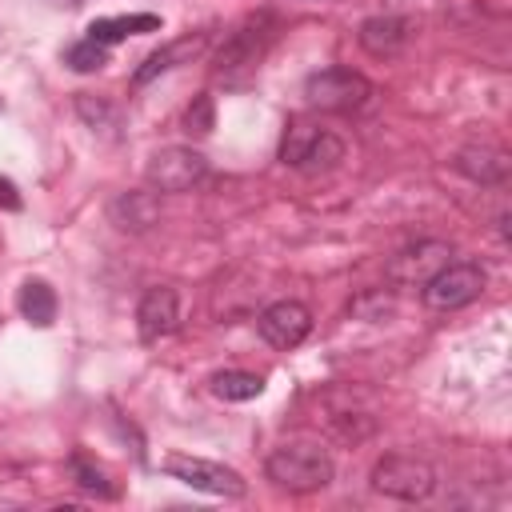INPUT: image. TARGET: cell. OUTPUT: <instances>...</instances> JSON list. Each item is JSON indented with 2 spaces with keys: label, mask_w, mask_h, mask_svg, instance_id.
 Instances as JSON below:
<instances>
[{
  "label": "cell",
  "mask_w": 512,
  "mask_h": 512,
  "mask_svg": "<svg viewBox=\"0 0 512 512\" xmlns=\"http://www.w3.org/2000/svg\"><path fill=\"white\" fill-rule=\"evenodd\" d=\"M264 472L276 488L284 492H320L332 484V456L324 444L316 440H288L280 444L268 460H264Z\"/></svg>",
  "instance_id": "1"
},
{
  "label": "cell",
  "mask_w": 512,
  "mask_h": 512,
  "mask_svg": "<svg viewBox=\"0 0 512 512\" xmlns=\"http://www.w3.org/2000/svg\"><path fill=\"white\" fill-rule=\"evenodd\" d=\"M20 316L32 324V328H52V320H56V292H52V284L48 280H24V288H20Z\"/></svg>",
  "instance_id": "16"
},
{
  "label": "cell",
  "mask_w": 512,
  "mask_h": 512,
  "mask_svg": "<svg viewBox=\"0 0 512 512\" xmlns=\"http://www.w3.org/2000/svg\"><path fill=\"white\" fill-rule=\"evenodd\" d=\"M280 160L288 168H300V172H328V168H336L344 160V140L336 132H328L312 116H292L284 124Z\"/></svg>",
  "instance_id": "2"
},
{
  "label": "cell",
  "mask_w": 512,
  "mask_h": 512,
  "mask_svg": "<svg viewBox=\"0 0 512 512\" xmlns=\"http://www.w3.org/2000/svg\"><path fill=\"white\" fill-rule=\"evenodd\" d=\"M460 172H468L472 180H484V184H496L508 176V156L500 148H464L456 156Z\"/></svg>",
  "instance_id": "17"
},
{
  "label": "cell",
  "mask_w": 512,
  "mask_h": 512,
  "mask_svg": "<svg viewBox=\"0 0 512 512\" xmlns=\"http://www.w3.org/2000/svg\"><path fill=\"white\" fill-rule=\"evenodd\" d=\"M356 40H360V48H364L368 56L388 60V56L404 52V44L412 40V20H408V16H392V12H384V16H368V20L360 24Z\"/></svg>",
  "instance_id": "12"
},
{
  "label": "cell",
  "mask_w": 512,
  "mask_h": 512,
  "mask_svg": "<svg viewBox=\"0 0 512 512\" xmlns=\"http://www.w3.org/2000/svg\"><path fill=\"white\" fill-rule=\"evenodd\" d=\"M184 124H188V132H196V136H208V132H212V124H216L212 96H196V100H192V108L184 112Z\"/></svg>",
  "instance_id": "21"
},
{
  "label": "cell",
  "mask_w": 512,
  "mask_h": 512,
  "mask_svg": "<svg viewBox=\"0 0 512 512\" xmlns=\"http://www.w3.org/2000/svg\"><path fill=\"white\" fill-rule=\"evenodd\" d=\"M160 16L156 12H132V16H100L88 24V36L100 44H116L124 36H140V32H156Z\"/></svg>",
  "instance_id": "15"
},
{
  "label": "cell",
  "mask_w": 512,
  "mask_h": 512,
  "mask_svg": "<svg viewBox=\"0 0 512 512\" xmlns=\"http://www.w3.org/2000/svg\"><path fill=\"white\" fill-rule=\"evenodd\" d=\"M76 112H80V116H84L92 128H96L100 120H112V116H116L108 104H100V100H92V96H80V100H76Z\"/></svg>",
  "instance_id": "22"
},
{
  "label": "cell",
  "mask_w": 512,
  "mask_h": 512,
  "mask_svg": "<svg viewBox=\"0 0 512 512\" xmlns=\"http://www.w3.org/2000/svg\"><path fill=\"white\" fill-rule=\"evenodd\" d=\"M204 44H208V36L196 32V36H180V40L156 48V52L144 56V64L132 72V84H148V80H156L160 72H168V68H176V64H192V60L204 52Z\"/></svg>",
  "instance_id": "13"
},
{
  "label": "cell",
  "mask_w": 512,
  "mask_h": 512,
  "mask_svg": "<svg viewBox=\"0 0 512 512\" xmlns=\"http://www.w3.org/2000/svg\"><path fill=\"white\" fill-rule=\"evenodd\" d=\"M68 472H72V480H76L84 492H92V496H116V484L108 480V472H104L96 460H88L84 452H72V456H68Z\"/></svg>",
  "instance_id": "19"
},
{
  "label": "cell",
  "mask_w": 512,
  "mask_h": 512,
  "mask_svg": "<svg viewBox=\"0 0 512 512\" xmlns=\"http://www.w3.org/2000/svg\"><path fill=\"white\" fill-rule=\"evenodd\" d=\"M276 40V20L272 16H248L228 40H224V48H220V56H216V76H236V72H248V68H256L260 60H264V52H268V44Z\"/></svg>",
  "instance_id": "7"
},
{
  "label": "cell",
  "mask_w": 512,
  "mask_h": 512,
  "mask_svg": "<svg viewBox=\"0 0 512 512\" xmlns=\"http://www.w3.org/2000/svg\"><path fill=\"white\" fill-rule=\"evenodd\" d=\"M372 488L380 496H392V500H428L436 492V468L420 456H404V452H392L384 460H376L372 468Z\"/></svg>",
  "instance_id": "4"
},
{
  "label": "cell",
  "mask_w": 512,
  "mask_h": 512,
  "mask_svg": "<svg viewBox=\"0 0 512 512\" xmlns=\"http://www.w3.org/2000/svg\"><path fill=\"white\" fill-rule=\"evenodd\" d=\"M176 324H180V296H176V288H168V284L148 288V292L140 296V304H136V328H140V340L152 344V340L176 332Z\"/></svg>",
  "instance_id": "11"
},
{
  "label": "cell",
  "mask_w": 512,
  "mask_h": 512,
  "mask_svg": "<svg viewBox=\"0 0 512 512\" xmlns=\"http://www.w3.org/2000/svg\"><path fill=\"white\" fill-rule=\"evenodd\" d=\"M304 96L316 112H360L372 100V80L352 68H320L304 80Z\"/></svg>",
  "instance_id": "3"
},
{
  "label": "cell",
  "mask_w": 512,
  "mask_h": 512,
  "mask_svg": "<svg viewBox=\"0 0 512 512\" xmlns=\"http://www.w3.org/2000/svg\"><path fill=\"white\" fill-rule=\"evenodd\" d=\"M452 256V248L444 240H424L416 248H404L392 264H388V280L400 284V288H420L436 268H444Z\"/></svg>",
  "instance_id": "10"
},
{
  "label": "cell",
  "mask_w": 512,
  "mask_h": 512,
  "mask_svg": "<svg viewBox=\"0 0 512 512\" xmlns=\"http://www.w3.org/2000/svg\"><path fill=\"white\" fill-rule=\"evenodd\" d=\"M64 64H68L72 72H100V68L108 64V44L84 36L80 44H72V48L64 52Z\"/></svg>",
  "instance_id": "20"
},
{
  "label": "cell",
  "mask_w": 512,
  "mask_h": 512,
  "mask_svg": "<svg viewBox=\"0 0 512 512\" xmlns=\"http://www.w3.org/2000/svg\"><path fill=\"white\" fill-rule=\"evenodd\" d=\"M204 176H208V160L184 144H168L148 160V184L156 192H188Z\"/></svg>",
  "instance_id": "8"
},
{
  "label": "cell",
  "mask_w": 512,
  "mask_h": 512,
  "mask_svg": "<svg viewBox=\"0 0 512 512\" xmlns=\"http://www.w3.org/2000/svg\"><path fill=\"white\" fill-rule=\"evenodd\" d=\"M256 328H260V336H264L272 348L288 352V348H296V344L308 340V332H312V312H308L300 300H276V304H268V308L260 312Z\"/></svg>",
  "instance_id": "9"
},
{
  "label": "cell",
  "mask_w": 512,
  "mask_h": 512,
  "mask_svg": "<svg viewBox=\"0 0 512 512\" xmlns=\"http://www.w3.org/2000/svg\"><path fill=\"white\" fill-rule=\"evenodd\" d=\"M480 292H484V268L468 264V260H448L420 284L424 304L436 312H456V308L480 300Z\"/></svg>",
  "instance_id": "5"
},
{
  "label": "cell",
  "mask_w": 512,
  "mask_h": 512,
  "mask_svg": "<svg viewBox=\"0 0 512 512\" xmlns=\"http://www.w3.org/2000/svg\"><path fill=\"white\" fill-rule=\"evenodd\" d=\"M20 192H16V184L8 180V176H0V208H8V212H20Z\"/></svg>",
  "instance_id": "23"
},
{
  "label": "cell",
  "mask_w": 512,
  "mask_h": 512,
  "mask_svg": "<svg viewBox=\"0 0 512 512\" xmlns=\"http://www.w3.org/2000/svg\"><path fill=\"white\" fill-rule=\"evenodd\" d=\"M108 216L120 232H148L160 216V204H156V192H120L112 204H108Z\"/></svg>",
  "instance_id": "14"
},
{
  "label": "cell",
  "mask_w": 512,
  "mask_h": 512,
  "mask_svg": "<svg viewBox=\"0 0 512 512\" xmlns=\"http://www.w3.org/2000/svg\"><path fill=\"white\" fill-rule=\"evenodd\" d=\"M164 472L196 492H208V496H228V500H240L248 492L244 476L228 464H216V460H204V456H184V452H172L164 456Z\"/></svg>",
  "instance_id": "6"
},
{
  "label": "cell",
  "mask_w": 512,
  "mask_h": 512,
  "mask_svg": "<svg viewBox=\"0 0 512 512\" xmlns=\"http://www.w3.org/2000/svg\"><path fill=\"white\" fill-rule=\"evenodd\" d=\"M208 384H212V392H216L220 400H256V396L264 392V376L244 372V368H224V372H216Z\"/></svg>",
  "instance_id": "18"
}]
</instances>
